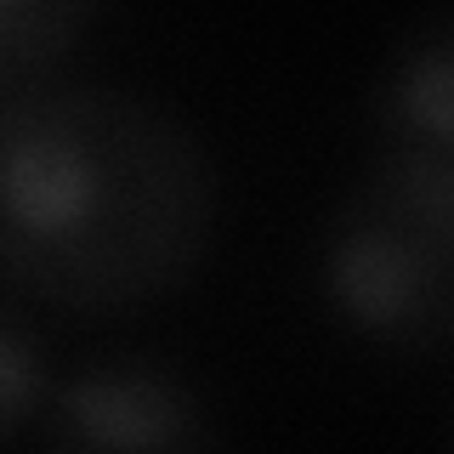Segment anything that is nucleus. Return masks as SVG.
<instances>
[{
    "instance_id": "6",
    "label": "nucleus",
    "mask_w": 454,
    "mask_h": 454,
    "mask_svg": "<svg viewBox=\"0 0 454 454\" xmlns=\"http://www.w3.org/2000/svg\"><path fill=\"white\" fill-rule=\"evenodd\" d=\"M91 23L85 6L68 0H0V74H23V68L51 63L80 28Z\"/></svg>"
},
{
    "instance_id": "3",
    "label": "nucleus",
    "mask_w": 454,
    "mask_h": 454,
    "mask_svg": "<svg viewBox=\"0 0 454 454\" xmlns=\"http://www.w3.org/2000/svg\"><path fill=\"white\" fill-rule=\"evenodd\" d=\"M46 454H222V432L182 369L120 352L51 387Z\"/></svg>"
},
{
    "instance_id": "4",
    "label": "nucleus",
    "mask_w": 454,
    "mask_h": 454,
    "mask_svg": "<svg viewBox=\"0 0 454 454\" xmlns=\"http://www.w3.org/2000/svg\"><path fill=\"white\" fill-rule=\"evenodd\" d=\"M387 120L420 153H454V28L426 23L397 51L387 80Z\"/></svg>"
},
{
    "instance_id": "5",
    "label": "nucleus",
    "mask_w": 454,
    "mask_h": 454,
    "mask_svg": "<svg viewBox=\"0 0 454 454\" xmlns=\"http://www.w3.org/2000/svg\"><path fill=\"white\" fill-rule=\"evenodd\" d=\"M51 397V369L40 352V335L12 307H0V443L23 432Z\"/></svg>"
},
{
    "instance_id": "2",
    "label": "nucleus",
    "mask_w": 454,
    "mask_h": 454,
    "mask_svg": "<svg viewBox=\"0 0 454 454\" xmlns=\"http://www.w3.org/2000/svg\"><path fill=\"white\" fill-rule=\"evenodd\" d=\"M318 278L347 330L409 358L443 352L454 324V153L403 148L335 205Z\"/></svg>"
},
{
    "instance_id": "1",
    "label": "nucleus",
    "mask_w": 454,
    "mask_h": 454,
    "mask_svg": "<svg viewBox=\"0 0 454 454\" xmlns=\"http://www.w3.org/2000/svg\"><path fill=\"white\" fill-rule=\"evenodd\" d=\"M222 182L176 108L120 85L0 103V267L74 312L176 290L205 262Z\"/></svg>"
}]
</instances>
